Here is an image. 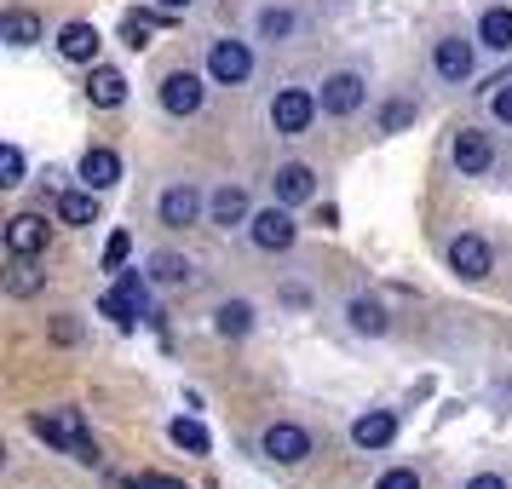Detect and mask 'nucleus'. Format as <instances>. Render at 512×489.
Returning <instances> with one entry per match:
<instances>
[{
  "label": "nucleus",
  "mask_w": 512,
  "mask_h": 489,
  "mask_svg": "<svg viewBox=\"0 0 512 489\" xmlns=\"http://www.w3.org/2000/svg\"><path fill=\"white\" fill-rule=\"evenodd\" d=\"M346 328L357 340H386L392 334V317H386V305L374 300V294H351L346 300Z\"/></svg>",
  "instance_id": "nucleus-19"
},
{
  "label": "nucleus",
  "mask_w": 512,
  "mask_h": 489,
  "mask_svg": "<svg viewBox=\"0 0 512 489\" xmlns=\"http://www.w3.org/2000/svg\"><path fill=\"white\" fill-rule=\"evenodd\" d=\"M248 219H254V196L242 179H225V185L208 190V225L213 231H248Z\"/></svg>",
  "instance_id": "nucleus-12"
},
{
  "label": "nucleus",
  "mask_w": 512,
  "mask_h": 489,
  "mask_svg": "<svg viewBox=\"0 0 512 489\" xmlns=\"http://www.w3.org/2000/svg\"><path fill=\"white\" fill-rule=\"evenodd\" d=\"M374 489H426V484H420L415 466H386V472L374 478Z\"/></svg>",
  "instance_id": "nucleus-35"
},
{
  "label": "nucleus",
  "mask_w": 512,
  "mask_h": 489,
  "mask_svg": "<svg viewBox=\"0 0 512 489\" xmlns=\"http://www.w3.org/2000/svg\"><path fill=\"white\" fill-rule=\"evenodd\" d=\"M0 41L12 52H29L47 41V24H41V12H29V6H6L0 12Z\"/></svg>",
  "instance_id": "nucleus-18"
},
{
  "label": "nucleus",
  "mask_w": 512,
  "mask_h": 489,
  "mask_svg": "<svg viewBox=\"0 0 512 489\" xmlns=\"http://www.w3.org/2000/svg\"><path fill=\"white\" fill-rule=\"evenodd\" d=\"M311 449H317V438L305 432L300 420H271V426L259 432V455H265L271 466H282V472H288V466H305Z\"/></svg>",
  "instance_id": "nucleus-8"
},
{
  "label": "nucleus",
  "mask_w": 512,
  "mask_h": 489,
  "mask_svg": "<svg viewBox=\"0 0 512 489\" xmlns=\"http://www.w3.org/2000/svg\"><path fill=\"white\" fill-rule=\"evenodd\" d=\"M472 35L484 41V52H512V6H507V0L484 6V12H478V24H472Z\"/></svg>",
  "instance_id": "nucleus-25"
},
{
  "label": "nucleus",
  "mask_w": 512,
  "mask_h": 489,
  "mask_svg": "<svg viewBox=\"0 0 512 489\" xmlns=\"http://www.w3.org/2000/svg\"><path fill=\"white\" fill-rule=\"evenodd\" d=\"M18 185H24V150L0 144V190H18Z\"/></svg>",
  "instance_id": "nucleus-33"
},
{
  "label": "nucleus",
  "mask_w": 512,
  "mask_h": 489,
  "mask_svg": "<svg viewBox=\"0 0 512 489\" xmlns=\"http://www.w3.org/2000/svg\"><path fill=\"white\" fill-rule=\"evenodd\" d=\"M300 35V12L294 6H282V0H265V6H254V41H271V47H282V41H294Z\"/></svg>",
  "instance_id": "nucleus-20"
},
{
  "label": "nucleus",
  "mask_w": 512,
  "mask_h": 489,
  "mask_svg": "<svg viewBox=\"0 0 512 489\" xmlns=\"http://www.w3.org/2000/svg\"><path fill=\"white\" fill-rule=\"evenodd\" d=\"M282 305H294V311H300V305H311V294H305V288H294V282H288V288H282Z\"/></svg>",
  "instance_id": "nucleus-38"
},
{
  "label": "nucleus",
  "mask_w": 512,
  "mask_h": 489,
  "mask_svg": "<svg viewBox=\"0 0 512 489\" xmlns=\"http://www.w3.org/2000/svg\"><path fill=\"white\" fill-rule=\"evenodd\" d=\"M150 6H162V12H173V18H185V12L196 6V0H150Z\"/></svg>",
  "instance_id": "nucleus-39"
},
{
  "label": "nucleus",
  "mask_w": 512,
  "mask_h": 489,
  "mask_svg": "<svg viewBox=\"0 0 512 489\" xmlns=\"http://www.w3.org/2000/svg\"><path fill=\"white\" fill-rule=\"evenodd\" d=\"M443 265H449V277L455 282H489V271H495V248H489L478 231H461L449 248H443Z\"/></svg>",
  "instance_id": "nucleus-11"
},
{
  "label": "nucleus",
  "mask_w": 512,
  "mask_h": 489,
  "mask_svg": "<svg viewBox=\"0 0 512 489\" xmlns=\"http://www.w3.org/2000/svg\"><path fill=\"white\" fill-rule=\"evenodd\" d=\"M484 116L495 121V127H507V133H512V81H507V75L484 87Z\"/></svg>",
  "instance_id": "nucleus-31"
},
{
  "label": "nucleus",
  "mask_w": 512,
  "mask_h": 489,
  "mask_svg": "<svg viewBox=\"0 0 512 489\" xmlns=\"http://www.w3.org/2000/svg\"><path fill=\"white\" fill-rule=\"evenodd\" d=\"M415 121H420V98L392 93V98H380V110H374V133L397 139V133H415Z\"/></svg>",
  "instance_id": "nucleus-22"
},
{
  "label": "nucleus",
  "mask_w": 512,
  "mask_h": 489,
  "mask_svg": "<svg viewBox=\"0 0 512 489\" xmlns=\"http://www.w3.org/2000/svg\"><path fill=\"white\" fill-rule=\"evenodd\" d=\"M173 24V12H162V6H133V12H121V47L144 52L150 41H156V29Z\"/></svg>",
  "instance_id": "nucleus-21"
},
{
  "label": "nucleus",
  "mask_w": 512,
  "mask_h": 489,
  "mask_svg": "<svg viewBox=\"0 0 512 489\" xmlns=\"http://www.w3.org/2000/svg\"><path fill=\"white\" fill-rule=\"evenodd\" d=\"M202 70H208L213 87H248V81H254V41H242V35H213L208 52H202Z\"/></svg>",
  "instance_id": "nucleus-4"
},
{
  "label": "nucleus",
  "mask_w": 512,
  "mask_h": 489,
  "mask_svg": "<svg viewBox=\"0 0 512 489\" xmlns=\"http://www.w3.org/2000/svg\"><path fill=\"white\" fill-rule=\"evenodd\" d=\"M254 328H259V311L248 300H219L213 305V334H219V340H248Z\"/></svg>",
  "instance_id": "nucleus-26"
},
{
  "label": "nucleus",
  "mask_w": 512,
  "mask_h": 489,
  "mask_svg": "<svg viewBox=\"0 0 512 489\" xmlns=\"http://www.w3.org/2000/svg\"><path fill=\"white\" fill-rule=\"evenodd\" d=\"M271 202H282V208L317 202V167L311 162H277L271 167Z\"/></svg>",
  "instance_id": "nucleus-14"
},
{
  "label": "nucleus",
  "mask_w": 512,
  "mask_h": 489,
  "mask_svg": "<svg viewBox=\"0 0 512 489\" xmlns=\"http://www.w3.org/2000/svg\"><path fill=\"white\" fill-rule=\"evenodd\" d=\"M208 87H213L208 70H190V64H179V70H167L162 81H156V104H162V116L190 121V116H202Z\"/></svg>",
  "instance_id": "nucleus-3"
},
{
  "label": "nucleus",
  "mask_w": 512,
  "mask_h": 489,
  "mask_svg": "<svg viewBox=\"0 0 512 489\" xmlns=\"http://www.w3.org/2000/svg\"><path fill=\"white\" fill-rule=\"evenodd\" d=\"M317 116H323V104H317V87H305V81H282L265 98V127L277 139H305L317 127Z\"/></svg>",
  "instance_id": "nucleus-2"
},
{
  "label": "nucleus",
  "mask_w": 512,
  "mask_h": 489,
  "mask_svg": "<svg viewBox=\"0 0 512 489\" xmlns=\"http://www.w3.org/2000/svg\"><path fill=\"white\" fill-rule=\"evenodd\" d=\"M29 432L47 443L52 455H70L75 466H98V461H104V455H98L93 426H87V415L70 409V403H58V409H35V415H29Z\"/></svg>",
  "instance_id": "nucleus-1"
},
{
  "label": "nucleus",
  "mask_w": 512,
  "mask_h": 489,
  "mask_svg": "<svg viewBox=\"0 0 512 489\" xmlns=\"http://www.w3.org/2000/svg\"><path fill=\"white\" fill-rule=\"evenodd\" d=\"M127 489H190L185 478H167V472H139V478H127Z\"/></svg>",
  "instance_id": "nucleus-36"
},
{
  "label": "nucleus",
  "mask_w": 512,
  "mask_h": 489,
  "mask_svg": "<svg viewBox=\"0 0 512 489\" xmlns=\"http://www.w3.org/2000/svg\"><path fill=\"white\" fill-rule=\"evenodd\" d=\"M87 104H93V110H121V104H127V75H121L116 64H93V70H87Z\"/></svg>",
  "instance_id": "nucleus-23"
},
{
  "label": "nucleus",
  "mask_w": 512,
  "mask_h": 489,
  "mask_svg": "<svg viewBox=\"0 0 512 489\" xmlns=\"http://www.w3.org/2000/svg\"><path fill=\"white\" fill-rule=\"evenodd\" d=\"M98 213H104V196H98V190H64V196H58V202H52V219H58V225H75V231H81V225H98Z\"/></svg>",
  "instance_id": "nucleus-24"
},
{
  "label": "nucleus",
  "mask_w": 512,
  "mask_h": 489,
  "mask_svg": "<svg viewBox=\"0 0 512 489\" xmlns=\"http://www.w3.org/2000/svg\"><path fill=\"white\" fill-rule=\"evenodd\" d=\"M397 409H363V415H351V449L357 455H386L397 443Z\"/></svg>",
  "instance_id": "nucleus-13"
},
{
  "label": "nucleus",
  "mask_w": 512,
  "mask_h": 489,
  "mask_svg": "<svg viewBox=\"0 0 512 489\" xmlns=\"http://www.w3.org/2000/svg\"><path fill=\"white\" fill-rule=\"evenodd\" d=\"M75 173H81V185H87V190L104 196V190L121 185V173H127V167H121V156L110 150V144H87V150H81V162H75Z\"/></svg>",
  "instance_id": "nucleus-16"
},
{
  "label": "nucleus",
  "mask_w": 512,
  "mask_h": 489,
  "mask_svg": "<svg viewBox=\"0 0 512 489\" xmlns=\"http://www.w3.org/2000/svg\"><path fill=\"white\" fill-rule=\"evenodd\" d=\"M478 52H484V41H478V35L443 29L438 41H432V75H438L443 87H466V81L478 75Z\"/></svg>",
  "instance_id": "nucleus-5"
},
{
  "label": "nucleus",
  "mask_w": 512,
  "mask_h": 489,
  "mask_svg": "<svg viewBox=\"0 0 512 489\" xmlns=\"http://www.w3.org/2000/svg\"><path fill=\"white\" fill-rule=\"evenodd\" d=\"M461 489H512V484H507V472H472Z\"/></svg>",
  "instance_id": "nucleus-37"
},
{
  "label": "nucleus",
  "mask_w": 512,
  "mask_h": 489,
  "mask_svg": "<svg viewBox=\"0 0 512 489\" xmlns=\"http://www.w3.org/2000/svg\"><path fill=\"white\" fill-rule=\"evenodd\" d=\"M52 52L64 58V64H81V70H93L98 52H104V35H98V24H87V18H75V24L58 29V41H52Z\"/></svg>",
  "instance_id": "nucleus-15"
},
{
  "label": "nucleus",
  "mask_w": 512,
  "mask_h": 489,
  "mask_svg": "<svg viewBox=\"0 0 512 489\" xmlns=\"http://www.w3.org/2000/svg\"><path fill=\"white\" fill-rule=\"evenodd\" d=\"M41 288H47V271L29 254H12V265H6V294H12V300H35Z\"/></svg>",
  "instance_id": "nucleus-28"
},
{
  "label": "nucleus",
  "mask_w": 512,
  "mask_h": 489,
  "mask_svg": "<svg viewBox=\"0 0 512 489\" xmlns=\"http://www.w3.org/2000/svg\"><path fill=\"white\" fill-rule=\"evenodd\" d=\"M127 259H133V231H110V242H104V271L116 277Z\"/></svg>",
  "instance_id": "nucleus-34"
},
{
  "label": "nucleus",
  "mask_w": 512,
  "mask_h": 489,
  "mask_svg": "<svg viewBox=\"0 0 512 489\" xmlns=\"http://www.w3.org/2000/svg\"><path fill=\"white\" fill-rule=\"evenodd\" d=\"M150 282H162V288H202V271L185 254H150Z\"/></svg>",
  "instance_id": "nucleus-27"
},
{
  "label": "nucleus",
  "mask_w": 512,
  "mask_h": 489,
  "mask_svg": "<svg viewBox=\"0 0 512 489\" xmlns=\"http://www.w3.org/2000/svg\"><path fill=\"white\" fill-rule=\"evenodd\" d=\"M317 104L328 121H351L357 110H369V75L363 70H328L317 81Z\"/></svg>",
  "instance_id": "nucleus-6"
},
{
  "label": "nucleus",
  "mask_w": 512,
  "mask_h": 489,
  "mask_svg": "<svg viewBox=\"0 0 512 489\" xmlns=\"http://www.w3.org/2000/svg\"><path fill=\"white\" fill-rule=\"evenodd\" d=\"M167 438H173V449H185V455H196V461H202V455H213L208 426H202L196 415H173V420H167Z\"/></svg>",
  "instance_id": "nucleus-29"
},
{
  "label": "nucleus",
  "mask_w": 512,
  "mask_h": 489,
  "mask_svg": "<svg viewBox=\"0 0 512 489\" xmlns=\"http://www.w3.org/2000/svg\"><path fill=\"white\" fill-rule=\"evenodd\" d=\"M248 242H254L259 254H288V248L300 242V219H294V208H282V202L254 208V219H248Z\"/></svg>",
  "instance_id": "nucleus-10"
},
{
  "label": "nucleus",
  "mask_w": 512,
  "mask_h": 489,
  "mask_svg": "<svg viewBox=\"0 0 512 489\" xmlns=\"http://www.w3.org/2000/svg\"><path fill=\"white\" fill-rule=\"evenodd\" d=\"M47 242H52V225H47V213H12L6 219V254H47Z\"/></svg>",
  "instance_id": "nucleus-17"
},
{
  "label": "nucleus",
  "mask_w": 512,
  "mask_h": 489,
  "mask_svg": "<svg viewBox=\"0 0 512 489\" xmlns=\"http://www.w3.org/2000/svg\"><path fill=\"white\" fill-rule=\"evenodd\" d=\"M116 288H121L133 305H139V311H150V271H139V265H121V271H116Z\"/></svg>",
  "instance_id": "nucleus-32"
},
{
  "label": "nucleus",
  "mask_w": 512,
  "mask_h": 489,
  "mask_svg": "<svg viewBox=\"0 0 512 489\" xmlns=\"http://www.w3.org/2000/svg\"><path fill=\"white\" fill-rule=\"evenodd\" d=\"M98 317H110V323L116 328H139V305L127 300V294H121V288H104V294H98Z\"/></svg>",
  "instance_id": "nucleus-30"
},
{
  "label": "nucleus",
  "mask_w": 512,
  "mask_h": 489,
  "mask_svg": "<svg viewBox=\"0 0 512 489\" xmlns=\"http://www.w3.org/2000/svg\"><path fill=\"white\" fill-rule=\"evenodd\" d=\"M156 225H167V231L208 225V190L196 185V179H173V185L156 196Z\"/></svg>",
  "instance_id": "nucleus-7"
},
{
  "label": "nucleus",
  "mask_w": 512,
  "mask_h": 489,
  "mask_svg": "<svg viewBox=\"0 0 512 489\" xmlns=\"http://www.w3.org/2000/svg\"><path fill=\"white\" fill-rule=\"evenodd\" d=\"M449 162H455L461 179H484V173H495V139H489V127H478V121L455 127V133H449Z\"/></svg>",
  "instance_id": "nucleus-9"
}]
</instances>
